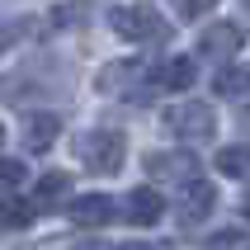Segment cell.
I'll use <instances>...</instances> for the list:
<instances>
[{
	"label": "cell",
	"mask_w": 250,
	"mask_h": 250,
	"mask_svg": "<svg viewBox=\"0 0 250 250\" xmlns=\"http://www.w3.org/2000/svg\"><path fill=\"white\" fill-rule=\"evenodd\" d=\"M217 170L222 175H250V146H227V151H217Z\"/></svg>",
	"instance_id": "4fadbf2b"
},
{
	"label": "cell",
	"mask_w": 250,
	"mask_h": 250,
	"mask_svg": "<svg viewBox=\"0 0 250 250\" xmlns=\"http://www.w3.org/2000/svg\"><path fill=\"white\" fill-rule=\"evenodd\" d=\"M118 250H156V246H146V241H127V246H118Z\"/></svg>",
	"instance_id": "ac0fdd59"
},
{
	"label": "cell",
	"mask_w": 250,
	"mask_h": 250,
	"mask_svg": "<svg viewBox=\"0 0 250 250\" xmlns=\"http://www.w3.org/2000/svg\"><path fill=\"white\" fill-rule=\"evenodd\" d=\"M198 52H203V57H217V62H222V57H236L241 52V28L236 24H212L208 33L198 38Z\"/></svg>",
	"instance_id": "30bf717a"
},
{
	"label": "cell",
	"mask_w": 250,
	"mask_h": 250,
	"mask_svg": "<svg viewBox=\"0 0 250 250\" xmlns=\"http://www.w3.org/2000/svg\"><path fill=\"white\" fill-rule=\"evenodd\" d=\"M109 28L118 33V38H132V42H166L170 38V24L166 14L151 10V5H118V10L109 14Z\"/></svg>",
	"instance_id": "7a4b0ae2"
},
{
	"label": "cell",
	"mask_w": 250,
	"mask_h": 250,
	"mask_svg": "<svg viewBox=\"0 0 250 250\" xmlns=\"http://www.w3.org/2000/svg\"><path fill=\"white\" fill-rule=\"evenodd\" d=\"M0 142H5V127H0Z\"/></svg>",
	"instance_id": "ffe728a7"
},
{
	"label": "cell",
	"mask_w": 250,
	"mask_h": 250,
	"mask_svg": "<svg viewBox=\"0 0 250 250\" xmlns=\"http://www.w3.org/2000/svg\"><path fill=\"white\" fill-rule=\"evenodd\" d=\"M24 184H28L24 161H0V189H5V194H19Z\"/></svg>",
	"instance_id": "5bb4252c"
},
{
	"label": "cell",
	"mask_w": 250,
	"mask_h": 250,
	"mask_svg": "<svg viewBox=\"0 0 250 250\" xmlns=\"http://www.w3.org/2000/svg\"><path fill=\"white\" fill-rule=\"evenodd\" d=\"M156 76H161V85H166V90H189V85L198 81V66L189 62V57H170Z\"/></svg>",
	"instance_id": "7c38bea8"
},
{
	"label": "cell",
	"mask_w": 250,
	"mask_h": 250,
	"mask_svg": "<svg viewBox=\"0 0 250 250\" xmlns=\"http://www.w3.org/2000/svg\"><path fill=\"white\" fill-rule=\"evenodd\" d=\"M212 203H217V189H212L203 175H198V180H189V184H184V198H180V222H184V227L203 222V217L212 212Z\"/></svg>",
	"instance_id": "52a82bcc"
},
{
	"label": "cell",
	"mask_w": 250,
	"mask_h": 250,
	"mask_svg": "<svg viewBox=\"0 0 250 250\" xmlns=\"http://www.w3.org/2000/svg\"><path fill=\"white\" fill-rule=\"evenodd\" d=\"M146 175H151L156 184H189V180H198V156L194 151H146Z\"/></svg>",
	"instance_id": "5b68a950"
},
{
	"label": "cell",
	"mask_w": 250,
	"mask_h": 250,
	"mask_svg": "<svg viewBox=\"0 0 250 250\" xmlns=\"http://www.w3.org/2000/svg\"><path fill=\"white\" fill-rule=\"evenodd\" d=\"M76 156H81L85 170L113 175V170H123V161H127V142H123V132H113V127H90V132L76 137Z\"/></svg>",
	"instance_id": "6da1fadb"
},
{
	"label": "cell",
	"mask_w": 250,
	"mask_h": 250,
	"mask_svg": "<svg viewBox=\"0 0 250 250\" xmlns=\"http://www.w3.org/2000/svg\"><path fill=\"white\" fill-rule=\"evenodd\" d=\"M212 90L222 99H231V104H250V71L246 66H222L212 76Z\"/></svg>",
	"instance_id": "8fae6325"
},
{
	"label": "cell",
	"mask_w": 250,
	"mask_h": 250,
	"mask_svg": "<svg viewBox=\"0 0 250 250\" xmlns=\"http://www.w3.org/2000/svg\"><path fill=\"white\" fill-rule=\"evenodd\" d=\"M170 10L180 14V19H203V14L217 10V0H170Z\"/></svg>",
	"instance_id": "9a60e30c"
},
{
	"label": "cell",
	"mask_w": 250,
	"mask_h": 250,
	"mask_svg": "<svg viewBox=\"0 0 250 250\" xmlns=\"http://www.w3.org/2000/svg\"><path fill=\"white\" fill-rule=\"evenodd\" d=\"M246 5H250V0H246Z\"/></svg>",
	"instance_id": "44dd1931"
},
{
	"label": "cell",
	"mask_w": 250,
	"mask_h": 250,
	"mask_svg": "<svg viewBox=\"0 0 250 250\" xmlns=\"http://www.w3.org/2000/svg\"><path fill=\"white\" fill-rule=\"evenodd\" d=\"M0 222L24 227V222H28V208H24V203H0Z\"/></svg>",
	"instance_id": "e0dca14e"
},
{
	"label": "cell",
	"mask_w": 250,
	"mask_h": 250,
	"mask_svg": "<svg viewBox=\"0 0 250 250\" xmlns=\"http://www.w3.org/2000/svg\"><path fill=\"white\" fill-rule=\"evenodd\" d=\"M161 123H166L170 137H180V142H212V137H217V113H212L208 104H198V99L166 109Z\"/></svg>",
	"instance_id": "3957f363"
},
{
	"label": "cell",
	"mask_w": 250,
	"mask_h": 250,
	"mask_svg": "<svg viewBox=\"0 0 250 250\" xmlns=\"http://www.w3.org/2000/svg\"><path fill=\"white\" fill-rule=\"evenodd\" d=\"M66 217L85 231H95V227H109L113 222V198L109 194H81L76 203L66 208Z\"/></svg>",
	"instance_id": "8992f818"
},
{
	"label": "cell",
	"mask_w": 250,
	"mask_h": 250,
	"mask_svg": "<svg viewBox=\"0 0 250 250\" xmlns=\"http://www.w3.org/2000/svg\"><path fill=\"white\" fill-rule=\"evenodd\" d=\"M146 81H151V66L127 57V62H109L99 71V90L104 95H132V99H146Z\"/></svg>",
	"instance_id": "277c9868"
},
{
	"label": "cell",
	"mask_w": 250,
	"mask_h": 250,
	"mask_svg": "<svg viewBox=\"0 0 250 250\" xmlns=\"http://www.w3.org/2000/svg\"><path fill=\"white\" fill-rule=\"evenodd\" d=\"M62 189H66V175H57V170H52V175H42V180H38V198H42V203H47V198H57V194H62Z\"/></svg>",
	"instance_id": "2e32d148"
},
{
	"label": "cell",
	"mask_w": 250,
	"mask_h": 250,
	"mask_svg": "<svg viewBox=\"0 0 250 250\" xmlns=\"http://www.w3.org/2000/svg\"><path fill=\"white\" fill-rule=\"evenodd\" d=\"M241 212H246V217H250V189H246V198H241Z\"/></svg>",
	"instance_id": "d6986e66"
},
{
	"label": "cell",
	"mask_w": 250,
	"mask_h": 250,
	"mask_svg": "<svg viewBox=\"0 0 250 250\" xmlns=\"http://www.w3.org/2000/svg\"><path fill=\"white\" fill-rule=\"evenodd\" d=\"M123 212H127V222H132V227H156V222H161V212H166V198L156 194V189H132L127 203H123Z\"/></svg>",
	"instance_id": "9c48e42d"
},
{
	"label": "cell",
	"mask_w": 250,
	"mask_h": 250,
	"mask_svg": "<svg viewBox=\"0 0 250 250\" xmlns=\"http://www.w3.org/2000/svg\"><path fill=\"white\" fill-rule=\"evenodd\" d=\"M57 132H62V118H57L52 109H38V113L24 118V146L28 151H47L57 142Z\"/></svg>",
	"instance_id": "ba28073f"
}]
</instances>
